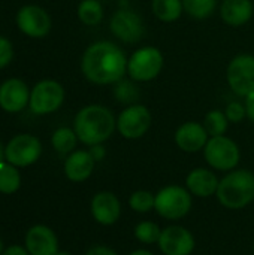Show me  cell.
<instances>
[{"instance_id":"16","label":"cell","mask_w":254,"mask_h":255,"mask_svg":"<svg viewBox=\"0 0 254 255\" xmlns=\"http://www.w3.org/2000/svg\"><path fill=\"white\" fill-rule=\"evenodd\" d=\"M30 102V90L21 79L10 78L0 85V108L15 114L22 111Z\"/></svg>"},{"instance_id":"24","label":"cell","mask_w":254,"mask_h":255,"mask_svg":"<svg viewBox=\"0 0 254 255\" xmlns=\"http://www.w3.org/2000/svg\"><path fill=\"white\" fill-rule=\"evenodd\" d=\"M78 18L85 25H97L103 19V6L100 0H82L78 6Z\"/></svg>"},{"instance_id":"25","label":"cell","mask_w":254,"mask_h":255,"mask_svg":"<svg viewBox=\"0 0 254 255\" xmlns=\"http://www.w3.org/2000/svg\"><path fill=\"white\" fill-rule=\"evenodd\" d=\"M21 185V176L16 166L10 163H0V193L12 194Z\"/></svg>"},{"instance_id":"30","label":"cell","mask_w":254,"mask_h":255,"mask_svg":"<svg viewBox=\"0 0 254 255\" xmlns=\"http://www.w3.org/2000/svg\"><path fill=\"white\" fill-rule=\"evenodd\" d=\"M225 114H226L229 123H234V124H238V123H241L244 118H247L246 106H244V103H241V102H231V103L226 106Z\"/></svg>"},{"instance_id":"10","label":"cell","mask_w":254,"mask_h":255,"mask_svg":"<svg viewBox=\"0 0 254 255\" xmlns=\"http://www.w3.org/2000/svg\"><path fill=\"white\" fill-rule=\"evenodd\" d=\"M109 30L124 43H138L144 37L145 25L138 12L121 7L112 13L109 19Z\"/></svg>"},{"instance_id":"19","label":"cell","mask_w":254,"mask_h":255,"mask_svg":"<svg viewBox=\"0 0 254 255\" xmlns=\"http://www.w3.org/2000/svg\"><path fill=\"white\" fill-rule=\"evenodd\" d=\"M94 166L96 160L91 157L90 151H73L64 161V175L72 182H82L91 176Z\"/></svg>"},{"instance_id":"39","label":"cell","mask_w":254,"mask_h":255,"mask_svg":"<svg viewBox=\"0 0 254 255\" xmlns=\"http://www.w3.org/2000/svg\"><path fill=\"white\" fill-rule=\"evenodd\" d=\"M3 254V242H1V239H0V255Z\"/></svg>"},{"instance_id":"32","label":"cell","mask_w":254,"mask_h":255,"mask_svg":"<svg viewBox=\"0 0 254 255\" xmlns=\"http://www.w3.org/2000/svg\"><path fill=\"white\" fill-rule=\"evenodd\" d=\"M85 255H118L112 248L106 247V245H94L91 247Z\"/></svg>"},{"instance_id":"11","label":"cell","mask_w":254,"mask_h":255,"mask_svg":"<svg viewBox=\"0 0 254 255\" xmlns=\"http://www.w3.org/2000/svg\"><path fill=\"white\" fill-rule=\"evenodd\" d=\"M42 154L40 140L31 134H18L12 137L4 148V158L16 167H27L39 160Z\"/></svg>"},{"instance_id":"13","label":"cell","mask_w":254,"mask_h":255,"mask_svg":"<svg viewBox=\"0 0 254 255\" xmlns=\"http://www.w3.org/2000/svg\"><path fill=\"white\" fill-rule=\"evenodd\" d=\"M16 25L24 34L34 39H40L49 33L51 18L43 7L36 4H27L18 10Z\"/></svg>"},{"instance_id":"8","label":"cell","mask_w":254,"mask_h":255,"mask_svg":"<svg viewBox=\"0 0 254 255\" xmlns=\"http://www.w3.org/2000/svg\"><path fill=\"white\" fill-rule=\"evenodd\" d=\"M64 102V88L54 79H43L37 82L30 91L28 106L36 115H46L55 112Z\"/></svg>"},{"instance_id":"5","label":"cell","mask_w":254,"mask_h":255,"mask_svg":"<svg viewBox=\"0 0 254 255\" xmlns=\"http://www.w3.org/2000/svg\"><path fill=\"white\" fill-rule=\"evenodd\" d=\"M163 64L165 58L159 48L144 46L127 58V75L135 82H150L160 75Z\"/></svg>"},{"instance_id":"38","label":"cell","mask_w":254,"mask_h":255,"mask_svg":"<svg viewBox=\"0 0 254 255\" xmlns=\"http://www.w3.org/2000/svg\"><path fill=\"white\" fill-rule=\"evenodd\" d=\"M55 255H73V254H70V253H67V251H58Z\"/></svg>"},{"instance_id":"22","label":"cell","mask_w":254,"mask_h":255,"mask_svg":"<svg viewBox=\"0 0 254 255\" xmlns=\"http://www.w3.org/2000/svg\"><path fill=\"white\" fill-rule=\"evenodd\" d=\"M114 97L118 103L130 106V105L138 103V100L141 97V91L133 79L123 78L114 84Z\"/></svg>"},{"instance_id":"12","label":"cell","mask_w":254,"mask_h":255,"mask_svg":"<svg viewBox=\"0 0 254 255\" xmlns=\"http://www.w3.org/2000/svg\"><path fill=\"white\" fill-rule=\"evenodd\" d=\"M163 255H192L196 247L193 233L183 226H168L157 242Z\"/></svg>"},{"instance_id":"2","label":"cell","mask_w":254,"mask_h":255,"mask_svg":"<svg viewBox=\"0 0 254 255\" xmlns=\"http://www.w3.org/2000/svg\"><path fill=\"white\" fill-rule=\"evenodd\" d=\"M78 140L93 146L106 142L117 130V118L103 105L84 106L73 120Z\"/></svg>"},{"instance_id":"31","label":"cell","mask_w":254,"mask_h":255,"mask_svg":"<svg viewBox=\"0 0 254 255\" xmlns=\"http://www.w3.org/2000/svg\"><path fill=\"white\" fill-rule=\"evenodd\" d=\"M12 57H13L12 43L6 37L0 36V69L6 67L10 63Z\"/></svg>"},{"instance_id":"40","label":"cell","mask_w":254,"mask_h":255,"mask_svg":"<svg viewBox=\"0 0 254 255\" xmlns=\"http://www.w3.org/2000/svg\"><path fill=\"white\" fill-rule=\"evenodd\" d=\"M253 253H254V245H253Z\"/></svg>"},{"instance_id":"14","label":"cell","mask_w":254,"mask_h":255,"mask_svg":"<svg viewBox=\"0 0 254 255\" xmlns=\"http://www.w3.org/2000/svg\"><path fill=\"white\" fill-rule=\"evenodd\" d=\"M91 215L100 226H114L121 218V202L111 191H100L91 199Z\"/></svg>"},{"instance_id":"23","label":"cell","mask_w":254,"mask_h":255,"mask_svg":"<svg viewBox=\"0 0 254 255\" xmlns=\"http://www.w3.org/2000/svg\"><path fill=\"white\" fill-rule=\"evenodd\" d=\"M78 142V136L75 133L73 128L69 127H60L52 133L51 137V143L52 148L58 152V154H70L73 152L75 146Z\"/></svg>"},{"instance_id":"36","label":"cell","mask_w":254,"mask_h":255,"mask_svg":"<svg viewBox=\"0 0 254 255\" xmlns=\"http://www.w3.org/2000/svg\"><path fill=\"white\" fill-rule=\"evenodd\" d=\"M127 255H154L151 251H148V250H135V251H132L130 254H127Z\"/></svg>"},{"instance_id":"7","label":"cell","mask_w":254,"mask_h":255,"mask_svg":"<svg viewBox=\"0 0 254 255\" xmlns=\"http://www.w3.org/2000/svg\"><path fill=\"white\" fill-rule=\"evenodd\" d=\"M226 79L231 90L246 99L254 93V55L238 54L235 55L226 70Z\"/></svg>"},{"instance_id":"27","label":"cell","mask_w":254,"mask_h":255,"mask_svg":"<svg viewBox=\"0 0 254 255\" xmlns=\"http://www.w3.org/2000/svg\"><path fill=\"white\" fill-rule=\"evenodd\" d=\"M204 127L207 128L210 137L223 136V134L228 131V127H229V120H228L225 111H219V109L210 111V112L205 115Z\"/></svg>"},{"instance_id":"3","label":"cell","mask_w":254,"mask_h":255,"mask_svg":"<svg viewBox=\"0 0 254 255\" xmlns=\"http://www.w3.org/2000/svg\"><path fill=\"white\" fill-rule=\"evenodd\" d=\"M216 196L226 209H244L254 200V173L247 169L231 170L220 179Z\"/></svg>"},{"instance_id":"37","label":"cell","mask_w":254,"mask_h":255,"mask_svg":"<svg viewBox=\"0 0 254 255\" xmlns=\"http://www.w3.org/2000/svg\"><path fill=\"white\" fill-rule=\"evenodd\" d=\"M4 160V148H3V145L0 143V163Z\"/></svg>"},{"instance_id":"29","label":"cell","mask_w":254,"mask_h":255,"mask_svg":"<svg viewBox=\"0 0 254 255\" xmlns=\"http://www.w3.org/2000/svg\"><path fill=\"white\" fill-rule=\"evenodd\" d=\"M154 205H156V194L145 190H138L132 193L129 197L130 209L138 214H148L154 211Z\"/></svg>"},{"instance_id":"26","label":"cell","mask_w":254,"mask_h":255,"mask_svg":"<svg viewBox=\"0 0 254 255\" xmlns=\"http://www.w3.org/2000/svg\"><path fill=\"white\" fill-rule=\"evenodd\" d=\"M184 12L195 19L210 18L217 9V0H183Z\"/></svg>"},{"instance_id":"34","label":"cell","mask_w":254,"mask_h":255,"mask_svg":"<svg viewBox=\"0 0 254 255\" xmlns=\"http://www.w3.org/2000/svg\"><path fill=\"white\" fill-rule=\"evenodd\" d=\"M244 106H246V114H247V118L254 123V93L247 96L244 99Z\"/></svg>"},{"instance_id":"18","label":"cell","mask_w":254,"mask_h":255,"mask_svg":"<svg viewBox=\"0 0 254 255\" xmlns=\"http://www.w3.org/2000/svg\"><path fill=\"white\" fill-rule=\"evenodd\" d=\"M219 182L220 181L213 170L205 167H196L189 172L186 178V188L190 191L192 196L207 199L217 193Z\"/></svg>"},{"instance_id":"4","label":"cell","mask_w":254,"mask_h":255,"mask_svg":"<svg viewBox=\"0 0 254 255\" xmlns=\"http://www.w3.org/2000/svg\"><path fill=\"white\" fill-rule=\"evenodd\" d=\"M192 206L193 197L190 191L181 185H166L156 194L154 211L165 220H181L192 211Z\"/></svg>"},{"instance_id":"15","label":"cell","mask_w":254,"mask_h":255,"mask_svg":"<svg viewBox=\"0 0 254 255\" xmlns=\"http://www.w3.org/2000/svg\"><path fill=\"white\" fill-rule=\"evenodd\" d=\"M210 139V134L204 124L196 123V121H187L181 124L174 136V140L177 146L184 151V152H198L202 151Z\"/></svg>"},{"instance_id":"9","label":"cell","mask_w":254,"mask_h":255,"mask_svg":"<svg viewBox=\"0 0 254 255\" xmlns=\"http://www.w3.org/2000/svg\"><path fill=\"white\" fill-rule=\"evenodd\" d=\"M151 120V112L147 106L139 103L130 105L117 117V131L124 139H139L150 130Z\"/></svg>"},{"instance_id":"17","label":"cell","mask_w":254,"mask_h":255,"mask_svg":"<svg viewBox=\"0 0 254 255\" xmlns=\"http://www.w3.org/2000/svg\"><path fill=\"white\" fill-rule=\"evenodd\" d=\"M25 250L30 255H55L58 253L57 236L46 226H34L25 235Z\"/></svg>"},{"instance_id":"1","label":"cell","mask_w":254,"mask_h":255,"mask_svg":"<svg viewBox=\"0 0 254 255\" xmlns=\"http://www.w3.org/2000/svg\"><path fill=\"white\" fill-rule=\"evenodd\" d=\"M81 70L91 84L114 85L127 73V57L117 43L99 40L85 49Z\"/></svg>"},{"instance_id":"35","label":"cell","mask_w":254,"mask_h":255,"mask_svg":"<svg viewBox=\"0 0 254 255\" xmlns=\"http://www.w3.org/2000/svg\"><path fill=\"white\" fill-rule=\"evenodd\" d=\"M1 255H30V254H28V251H27L25 248H22V247H19V245H12V247H9L7 250H4Z\"/></svg>"},{"instance_id":"28","label":"cell","mask_w":254,"mask_h":255,"mask_svg":"<svg viewBox=\"0 0 254 255\" xmlns=\"http://www.w3.org/2000/svg\"><path fill=\"white\" fill-rule=\"evenodd\" d=\"M133 235H135L138 242H141L144 245H153V244L159 242L160 235H162V229L154 221H141L136 224Z\"/></svg>"},{"instance_id":"33","label":"cell","mask_w":254,"mask_h":255,"mask_svg":"<svg viewBox=\"0 0 254 255\" xmlns=\"http://www.w3.org/2000/svg\"><path fill=\"white\" fill-rule=\"evenodd\" d=\"M88 151H90L91 157L96 160V163H97V161H102V160L105 158V155H106V149H105V146H103L102 143H97V145L90 146Z\"/></svg>"},{"instance_id":"21","label":"cell","mask_w":254,"mask_h":255,"mask_svg":"<svg viewBox=\"0 0 254 255\" xmlns=\"http://www.w3.org/2000/svg\"><path fill=\"white\" fill-rule=\"evenodd\" d=\"M151 10L162 22H174L184 12L183 0H153Z\"/></svg>"},{"instance_id":"6","label":"cell","mask_w":254,"mask_h":255,"mask_svg":"<svg viewBox=\"0 0 254 255\" xmlns=\"http://www.w3.org/2000/svg\"><path fill=\"white\" fill-rule=\"evenodd\" d=\"M204 157L213 169L219 172H231L240 164L241 149L238 143L226 134L214 136L208 139L204 148Z\"/></svg>"},{"instance_id":"20","label":"cell","mask_w":254,"mask_h":255,"mask_svg":"<svg viewBox=\"0 0 254 255\" xmlns=\"http://www.w3.org/2000/svg\"><path fill=\"white\" fill-rule=\"evenodd\" d=\"M254 13L252 0H223L220 4V16L231 27L246 25Z\"/></svg>"}]
</instances>
